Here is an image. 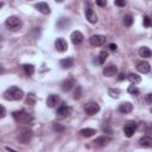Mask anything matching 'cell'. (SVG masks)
<instances>
[{
	"instance_id": "cell-1",
	"label": "cell",
	"mask_w": 152,
	"mask_h": 152,
	"mask_svg": "<svg viewBox=\"0 0 152 152\" xmlns=\"http://www.w3.org/2000/svg\"><path fill=\"white\" fill-rule=\"evenodd\" d=\"M24 97V91L19 87H11L4 93V99L7 101H18Z\"/></svg>"
},
{
	"instance_id": "cell-2",
	"label": "cell",
	"mask_w": 152,
	"mask_h": 152,
	"mask_svg": "<svg viewBox=\"0 0 152 152\" xmlns=\"http://www.w3.org/2000/svg\"><path fill=\"white\" fill-rule=\"evenodd\" d=\"M12 115H13V119L21 125H31L33 121L32 115L26 110H17V112H13Z\"/></svg>"
},
{
	"instance_id": "cell-3",
	"label": "cell",
	"mask_w": 152,
	"mask_h": 152,
	"mask_svg": "<svg viewBox=\"0 0 152 152\" xmlns=\"http://www.w3.org/2000/svg\"><path fill=\"white\" fill-rule=\"evenodd\" d=\"M5 26H6L10 31L17 32V31H19V30L21 28L23 23H21V19H20L19 17H17V15H11V17H8V18L6 19Z\"/></svg>"
},
{
	"instance_id": "cell-4",
	"label": "cell",
	"mask_w": 152,
	"mask_h": 152,
	"mask_svg": "<svg viewBox=\"0 0 152 152\" xmlns=\"http://www.w3.org/2000/svg\"><path fill=\"white\" fill-rule=\"evenodd\" d=\"M32 137H33V132L32 131H28V129H25V131H23L18 135V141L20 144H23V145H26V144H28L31 141Z\"/></svg>"
},
{
	"instance_id": "cell-5",
	"label": "cell",
	"mask_w": 152,
	"mask_h": 152,
	"mask_svg": "<svg viewBox=\"0 0 152 152\" xmlns=\"http://www.w3.org/2000/svg\"><path fill=\"white\" fill-rule=\"evenodd\" d=\"M106 40H107V38L102 34H94L89 38V43L93 46H102V45H104Z\"/></svg>"
},
{
	"instance_id": "cell-6",
	"label": "cell",
	"mask_w": 152,
	"mask_h": 152,
	"mask_svg": "<svg viewBox=\"0 0 152 152\" xmlns=\"http://www.w3.org/2000/svg\"><path fill=\"white\" fill-rule=\"evenodd\" d=\"M99 110H100V106L96 102H88L84 106V112L88 115H95Z\"/></svg>"
},
{
	"instance_id": "cell-7",
	"label": "cell",
	"mask_w": 152,
	"mask_h": 152,
	"mask_svg": "<svg viewBox=\"0 0 152 152\" xmlns=\"http://www.w3.org/2000/svg\"><path fill=\"white\" fill-rule=\"evenodd\" d=\"M135 68H137V70H138L139 72H141V74H147V72H150V70H151L150 63L146 62V61H139V62L135 64Z\"/></svg>"
},
{
	"instance_id": "cell-8",
	"label": "cell",
	"mask_w": 152,
	"mask_h": 152,
	"mask_svg": "<svg viewBox=\"0 0 152 152\" xmlns=\"http://www.w3.org/2000/svg\"><path fill=\"white\" fill-rule=\"evenodd\" d=\"M56 114H57L58 118H66L71 114V107H69L66 104H62L61 107H58Z\"/></svg>"
},
{
	"instance_id": "cell-9",
	"label": "cell",
	"mask_w": 152,
	"mask_h": 152,
	"mask_svg": "<svg viewBox=\"0 0 152 152\" xmlns=\"http://www.w3.org/2000/svg\"><path fill=\"white\" fill-rule=\"evenodd\" d=\"M118 74V66L114 64H108L107 66H104L103 69V75L106 77H113Z\"/></svg>"
},
{
	"instance_id": "cell-10",
	"label": "cell",
	"mask_w": 152,
	"mask_h": 152,
	"mask_svg": "<svg viewBox=\"0 0 152 152\" xmlns=\"http://www.w3.org/2000/svg\"><path fill=\"white\" fill-rule=\"evenodd\" d=\"M84 13H86L87 20H88L90 24H95V23L97 21V15H96V13H95V11H94L93 8H90V7L86 8Z\"/></svg>"
},
{
	"instance_id": "cell-11",
	"label": "cell",
	"mask_w": 152,
	"mask_h": 152,
	"mask_svg": "<svg viewBox=\"0 0 152 152\" xmlns=\"http://www.w3.org/2000/svg\"><path fill=\"white\" fill-rule=\"evenodd\" d=\"M55 46L59 52H65L68 50V43L65 42L64 38H57L55 42Z\"/></svg>"
},
{
	"instance_id": "cell-12",
	"label": "cell",
	"mask_w": 152,
	"mask_h": 152,
	"mask_svg": "<svg viewBox=\"0 0 152 152\" xmlns=\"http://www.w3.org/2000/svg\"><path fill=\"white\" fill-rule=\"evenodd\" d=\"M135 129H137V125L134 122H128L125 127H124V133L127 138H131L133 137V134L135 133Z\"/></svg>"
},
{
	"instance_id": "cell-13",
	"label": "cell",
	"mask_w": 152,
	"mask_h": 152,
	"mask_svg": "<svg viewBox=\"0 0 152 152\" xmlns=\"http://www.w3.org/2000/svg\"><path fill=\"white\" fill-rule=\"evenodd\" d=\"M70 38H71V42H72L74 45H78V44H81V43L83 42V38H84V37H83L82 32H80V31H74V32L71 33Z\"/></svg>"
},
{
	"instance_id": "cell-14",
	"label": "cell",
	"mask_w": 152,
	"mask_h": 152,
	"mask_svg": "<svg viewBox=\"0 0 152 152\" xmlns=\"http://www.w3.org/2000/svg\"><path fill=\"white\" fill-rule=\"evenodd\" d=\"M110 140H112V138H110V137H107V135H101V137L96 138V139H95L93 142H94V145H95V146L102 147V146L107 145V144H108Z\"/></svg>"
},
{
	"instance_id": "cell-15",
	"label": "cell",
	"mask_w": 152,
	"mask_h": 152,
	"mask_svg": "<svg viewBox=\"0 0 152 152\" xmlns=\"http://www.w3.org/2000/svg\"><path fill=\"white\" fill-rule=\"evenodd\" d=\"M118 110H119L121 114H128V113H131V112L133 110V104H132L131 102H122V103L119 106Z\"/></svg>"
},
{
	"instance_id": "cell-16",
	"label": "cell",
	"mask_w": 152,
	"mask_h": 152,
	"mask_svg": "<svg viewBox=\"0 0 152 152\" xmlns=\"http://www.w3.org/2000/svg\"><path fill=\"white\" fill-rule=\"evenodd\" d=\"M139 145L145 147V148H148L152 146V138L150 135H144L139 139Z\"/></svg>"
},
{
	"instance_id": "cell-17",
	"label": "cell",
	"mask_w": 152,
	"mask_h": 152,
	"mask_svg": "<svg viewBox=\"0 0 152 152\" xmlns=\"http://www.w3.org/2000/svg\"><path fill=\"white\" fill-rule=\"evenodd\" d=\"M36 8L40 13H43V14H49L50 13V6L46 2H38V4H36Z\"/></svg>"
},
{
	"instance_id": "cell-18",
	"label": "cell",
	"mask_w": 152,
	"mask_h": 152,
	"mask_svg": "<svg viewBox=\"0 0 152 152\" xmlns=\"http://www.w3.org/2000/svg\"><path fill=\"white\" fill-rule=\"evenodd\" d=\"M58 101H59V97L57 95H55V94H51L46 99V104H48V107L52 108V107H55L58 103Z\"/></svg>"
},
{
	"instance_id": "cell-19",
	"label": "cell",
	"mask_w": 152,
	"mask_h": 152,
	"mask_svg": "<svg viewBox=\"0 0 152 152\" xmlns=\"http://www.w3.org/2000/svg\"><path fill=\"white\" fill-rule=\"evenodd\" d=\"M74 84H75L74 80H72V78H68V80H64V81L62 82L61 88H62V90H63V91H69V90L72 88V86H74Z\"/></svg>"
},
{
	"instance_id": "cell-20",
	"label": "cell",
	"mask_w": 152,
	"mask_h": 152,
	"mask_svg": "<svg viewBox=\"0 0 152 152\" xmlns=\"http://www.w3.org/2000/svg\"><path fill=\"white\" fill-rule=\"evenodd\" d=\"M74 63H75V61H74V58H71V57L63 58V59H61V62H59L61 66L64 68V69H69V68H71V66L74 65Z\"/></svg>"
},
{
	"instance_id": "cell-21",
	"label": "cell",
	"mask_w": 152,
	"mask_h": 152,
	"mask_svg": "<svg viewBox=\"0 0 152 152\" xmlns=\"http://www.w3.org/2000/svg\"><path fill=\"white\" fill-rule=\"evenodd\" d=\"M139 55L144 58H150L151 57V50L148 46H141L139 49Z\"/></svg>"
},
{
	"instance_id": "cell-22",
	"label": "cell",
	"mask_w": 152,
	"mask_h": 152,
	"mask_svg": "<svg viewBox=\"0 0 152 152\" xmlns=\"http://www.w3.org/2000/svg\"><path fill=\"white\" fill-rule=\"evenodd\" d=\"M80 133H81V135H82V137L89 138V137L95 135L96 131H95L94 128H83V129H81V131H80Z\"/></svg>"
},
{
	"instance_id": "cell-23",
	"label": "cell",
	"mask_w": 152,
	"mask_h": 152,
	"mask_svg": "<svg viewBox=\"0 0 152 152\" xmlns=\"http://www.w3.org/2000/svg\"><path fill=\"white\" fill-rule=\"evenodd\" d=\"M127 78L129 80L131 83H133V86H134V84H138V83L141 82V77H140L138 74H129V75L127 76Z\"/></svg>"
},
{
	"instance_id": "cell-24",
	"label": "cell",
	"mask_w": 152,
	"mask_h": 152,
	"mask_svg": "<svg viewBox=\"0 0 152 152\" xmlns=\"http://www.w3.org/2000/svg\"><path fill=\"white\" fill-rule=\"evenodd\" d=\"M133 21H134V19H133V15L132 14H126L124 17V25L126 27H131L133 25Z\"/></svg>"
},
{
	"instance_id": "cell-25",
	"label": "cell",
	"mask_w": 152,
	"mask_h": 152,
	"mask_svg": "<svg viewBox=\"0 0 152 152\" xmlns=\"http://www.w3.org/2000/svg\"><path fill=\"white\" fill-rule=\"evenodd\" d=\"M23 69H24V72L27 75V76H31L33 75L34 72V66L32 64H24L23 65Z\"/></svg>"
},
{
	"instance_id": "cell-26",
	"label": "cell",
	"mask_w": 152,
	"mask_h": 152,
	"mask_svg": "<svg viewBox=\"0 0 152 152\" xmlns=\"http://www.w3.org/2000/svg\"><path fill=\"white\" fill-rule=\"evenodd\" d=\"M120 93H121V91H120V89H118V88H110V89H108L109 96H110V97H114V99L119 97Z\"/></svg>"
},
{
	"instance_id": "cell-27",
	"label": "cell",
	"mask_w": 152,
	"mask_h": 152,
	"mask_svg": "<svg viewBox=\"0 0 152 152\" xmlns=\"http://www.w3.org/2000/svg\"><path fill=\"white\" fill-rule=\"evenodd\" d=\"M107 57H108V52L104 51V50H102V51L99 53V63H100V64H103V63L106 62Z\"/></svg>"
},
{
	"instance_id": "cell-28",
	"label": "cell",
	"mask_w": 152,
	"mask_h": 152,
	"mask_svg": "<svg viewBox=\"0 0 152 152\" xmlns=\"http://www.w3.org/2000/svg\"><path fill=\"white\" fill-rule=\"evenodd\" d=\"M127 91H128L129 94H132L133 96H138V95L140 94L139 89H138L135 86H129V87H128V89H127Z\"/></svg>"
},
{
	"instance_id": "cell-29",
	"label": "cell",
	"mask_w": 152,
	"mask_h": 152,
	"mask_svg": "<svg viewBox=\"0 0 152 152\" xmlns=\"http://www.w3.org/2000/svg\"><path fill=\"white\" fill-rule=\"evenodd\" d=\"M57 25H58V27H59L61 30H63V28H64V26H68V25H69V20H68V19H65V18H62V19L57 23Z\"/></svg>"
},
{
	"instance_id": "cell-30",
	"label": "cell",
	"mask_w": 152,
	"mask_h": 152,
	"mask_svg": "<svg viewBox=\"0 0 152 152\" xmlns=\"http://www.w3.org/2000/svg\"><path fill=\"white\" fill-rule=\"evenodd\" d=\"M81 96H82V88L81 87H76V89L74 91V99L78 100Z\"/></svg>"
},
{
	"instance_id": "cell-31",
	"label": "cell",
	"mask_w": 152,
	"mask_h": 152,
	"mask_svg": "<svg viewBox=\"0 0 152 152\" xmlns=\"http://www.w3.org/2000/svg\"><path fill=\"white\" fill-rule=\"evenodd\" d=\"M142 21H144V26L145 27H150L151 26V19H150L148 15H145L144 19H142Z\"/></svg>"
},
{
	"instance_id": "cell-32",
	"label": "cell",
	"mask_w": 152,
	"mask_h": 152,
	"mask_svg": "<svg viewBox=\"0 0 152 152\" xmlns=\"http://www.w3.org/2000/svg\"><path fill=\"white\" fill-rule=\"evenodd\" d=\"M26 103H28V104H34V95H33V94H28L27 100H26Z\"/></svg>"
},
{
	"instance_id": "cell-33",
	"label": "cell",
	"mask_w": 152,
	"mask_h": 152,
	"mask_svg": "<svg viewBox=\"0 0 152 152\" xmlns=\"http://www.w3.org/2000/svg\"><path fill=\"white\" fill-rule=\"evenodd\" d=\"M53 129L57 131V132H63L64 131V127L61 126L59 124H53Z\"/></svg>"
},
{
	"instance_id": "cell-34",
	"label": "cell",
	"mask_w": 152,
	"mask_h": 152,
	"mask_svg": "<svg viewBox=\"0 0 152 152\" xmlns=\"http://www.w3.org/2000/svg\"><path fill=\"white\" fill-rule=\"evenodd\" d=\"M115 5L119 6V7H125L126 6V1L125 0H116L115 1Z\"/></svg>"
},
{
	"instance_id": "cell-35",
	"label": "cell",
	"mask_w": 152,
	"mask_h": 152,
	"mask_svg": "<svg viewBox=\"0 0 152 152\" xmlns=\"http://www.w3.org/2000/svg\"><path fill=\"white\" fill-rule=\"evenodd\" d=\"M96 4H97L99 6H101V7H104V6L107 5V1H101V0H97V1H96Z\"/></svg>"
},
{
	"instance_id": "cell-36",
	"label": "cell",
	"mask_w": 152,
	"mask_h": 152,
	"mask_svg": "<svg viewBox=\"0 0 152 152\" xmlns=\"http://www.w3.org/2000/svg\"><path fill=\"white\" fill-rule=\"evenodd\" d=\"M5 113H6L5 108H4L2 106H0V118H4V116H5Z\"/></svg>"
},
{
	"instance_id": "cell-37",
	"label": "cell",
	"mask_w": 152,
	"mask_h": 152,
	"mask_svg": "<svg viewBox=\"0 0 152 152\" xmlns=\"http://www.w3.org/2000/svg\"><path fill=\"white\" fill-rule=\"evenodd\" d=\"M151 96H152V94H147L146 95V102L147 103H151Z\"/></svg>"
},
{
	"instance_id": "cell-38",
	"label": "cell",
	"mask_w": 152,
	"mask_h": 152,
	"mask_svg": "<svg viewBox=\"0 0 152 152\" xmlns=\"http://www.w3.org/2000/svg\"><path fill=\"white\" fill-rule=\"evenodd\" d=\"M109 49L113 50V51H115V50H116V45H115V44H110V45H109Z\"/></svg>"
},
{
	"instance_id": "cell-39",
	"label": "cell",
	"mask_w": 152,
	"mask_h": 152,
	"mask_svg": "<svg viewBox=\"0 0 152 152\" xmlns=\"http://www.w3.org/2000/svg\"><path fill=\"white\" fill-rule=\"evenodd\" d=\"M126 78V76L124 75V74H120V77H119V81H122V80H125Z\"/></svg>"
},
{
	"instance_id": "cell-40",
	"label": "cell",
	"mask_w": 152,
	"mask_h": 152,
	"mask_svg": "<svg viewBox=\"0 0 152 152\" xmlns=\"http://www.w3.org/2000/svg\"><path fill=\"white\" fill-rule=\"evenodd\" d=\"M2 43H4V42H2V37L0 36V49L2 48Z\"/></svg>"
},
{
	"instance_id": "cell-41",
	"label": "cell",
	"mask_w": 152,
	"mask_h": 152,
	"mask_svg": "<svg viewBox=\"0 0 152 152\" xmlns=\"http://www.w3.org/2000/svg\"><path fill=\"white\" fill-rule=\"evenodd\" d=\"M6 150H7V151H10V152H15L14 150H12V148H10V147H6Z\"/></svg>"
},
{
	"instance_id": "cell-42",
	"label": "cell",
	"mask_w": 152,
	"mask_h": 152,
	"mask_svg": "<svg viewBox=\"0 0 152 152\" xmlns=\"http://www.w3.org/2000/svg\"><path fill=\"white\" fill-rule=\"evenodd\" d=\"M2 6H4V2H0V8H1Z\"/></svg>"
}]
</instances>
